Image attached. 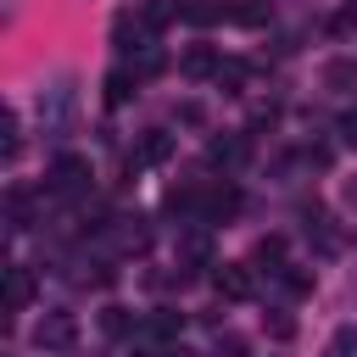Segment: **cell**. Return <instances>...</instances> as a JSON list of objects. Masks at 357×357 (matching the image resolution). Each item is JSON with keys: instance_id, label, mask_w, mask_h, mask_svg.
Listing matches in <instances>:
<instances>
[{"instance_id": "1", "label": "cell", "mask_w": 357, "mask_h": 357, "mask_svg": "<svg viewBox=\"0 0 357 357\" xmlns=\"http://www.w3.org/2000/svg\"><path fill=\"white\" fill-rule=\"evenodd\" d=\"M45 190H50V195H84V190H89V162L73 156V151L56 156L50 173H45Z\"/></svg>"}, {"instance_id": "2", "label": "cell", "mask_w": 357, "mask_h": 357, "mask_svg": "<svg viewBox=\"0 0 357 357\" xmlns=\"http://www.w3.org/2000/svg\"><path fill=\"white\" fill-rule=\"evenodd\" d=\"M67 117H73V84L56 78L50 89H39V123L45 134H67Z\"/></svg>"}, {"instance_id": "3", "label": "cell", "mask_w": 357, "mask_h": 357, "mask_svg": "<svg viewBox=\"0 0 357 357\" xmlns=\"http://www.w3.org/2000/svg\"><path fill=\"white\" fill-rule=\"evenodd\" d=\"M173 262H178V279H190L195 268H212V234H206V229H190V234H178V245H173Z\"/></svg>"}, {"instance_id": "4", "label": "cell", "mask_w": 357, "mask_h": 357, "mask_svg": "<svg viewBox=\"0 0 357 357\" xmlns=\"http://www.w3.org/2000/svg\"><path fill=\"white\" fill-rule=\"evenodd\" d=\"M73 340H78V318H73V312H45L39 329H33V346H39V351H61V346H73Z\"/></svg>"}, {"instance_id": "5", "label": "cell", "mask_w": 357, "mask_h": 357, "mask_svg": "<svg viewBox=\"0 0 357 357\" xmlns=\"http://www.w3.org/2000/svg\"><path fill=\"white\" fill-rule=\"evenodd\" d=\"M212 284H218L223 301H251V290H257V279H251L245 262H223V268L212 273Z\"/></svg>"}, {"instance_id": "6", "label": "cell", "mask_w": 357, "mask_h": 357, "mask_svg": "<svg viewBox=\"0 0 357 357\" xmlns=\"http://www.w3.org/2000/svg\"><path fill=\"white\" fill-rule=\"evenodd\" d=\"M234 212H240V190H234V184H218V190L201 195V223H223V218H234Z\"/></svg>"}, {"instance_id": "7", "label": "cell", "mask_w": 357, "mask_h": 357, "mask_svg": "<svg viewBox=\"0 0 357 357\" xmlns=\"http://www.w3.org/2000/svg\"><path fill=\"white\" fill-rule=\"evenodd\" d=\"M218 67H223V56H218L212 45H190V50H184V61H178V73H184V78H218Z\"/></svg>"}, {"instance_id": "8", "label": "cell", "mask_w": 357, "mask_h": 357, "mask_svg": "<svg viewBox=\"0 0 357 357\" xmlns=\"http://www.w3.org/2000/svg\"><path fill=\"white\" fill-rule=\"evenodd\" d=\"M28 301H33V273L6 268V312H28Z\"/></svg>"}, {"instance_id": "9", "label": "cell", "mask_w": 357, "mask_h": 357, "mask_svg": "<svg viewBox=\"0 0 357 357\" xmlns=\"http://www.w3.org/2000/svg\"><path fill=\"white\" fill-rule=\"evenodd\" d=\"M307 240H318V251H324V257L340 245V234L329 229V212H324V206H307Z\"/></svg>"}, {"instance_id": "10", "label": "cell", "mask_w": 357, "mask_h": 357, "mask_svg": "<svg viewBox=\"0 0 357 357\" xmlns=\"http://www.w3.org/2000/svg\"><path fill=\"white\" fill-rule=\"evenodd\" d=\"M173 17H184V6H178V0H145V6H139V22H145L151 33H162Z\"/></svg>"}, {"instance_id": "11", "label": "cell", "mask_w": 357, "mask_h": 357, "mask_svg": "<svg viewBox=\"0 0 357 357\" xmlns=\"http://www.w3.org/2000/svg\"><path fill=\"white\" fill-rule=\"evenodd\" d=\"M223 17H229V0H184V22H195V28H212Z\"/></svg>"}, {"instance_id": "12", "label": "cell", "mask_w": 357, "mask_h": 357, "mask_svg": "<svg viewBox=\"0 0 357 357\" xmlns=\"http://www.w3.org/2000/svg\"><path fill=\"white\" fill-rule=\"evenodd\" d=\"M229 17H234L240 28H262V22L273 17V6H268V0H229Z\"/></svg>"}, {"instance_id": "13", "label": "cell", "mask_w": 357, "mask_h": 357, "mask_svg": "<svg viewBox=\"0 0 357 357\" xmlns=\"http://www.w3.org/2000/svg\"><path fill=\"white\" fill-rule=\"evenodd\" d=\"M134 84H139V73H128V67H112V73H106V106H123V100L134 95Z\"/></svg>"}, {"instance_id": "14", "label": "cell", "mask_w": 357, "mask_h": 357, "mask_svg": "<svg viewBox=\"0 0 357 357\" xmlns=\"http://www.w3.org/2000/svg\"><path fill=\"white\" fill-rule=\"evenodd\" d=\"M206 156H212L218 167H240V162H245V139H234V134H229V139H212Z\"/></svg>"}, {"instance_id": "15", "label": "cell", "mask_w": 357, "mask_h": 357, "mask_svg": "<svg viewBox=\"0 0 357 357\" xmlns=\"http://www.w3.org/2000/svg\"><path fill=\"white\" fill-rule=\"evenodd\" d=\"M167 156H173V134H162V128H151L134 162H167Z\"/></svg>"}, {"instance_id": "16", "label": "cell", "mask_w": 357, "mask_h": 357, "mask_svg": "<svg viewBox=\"0 0 357 357\" xmlns=\"http://www.w3.org/2000/svg\"><path fill=\"white\" fill-rule=\"evenodd\" d=\"M257 262H262L268 273H279V268H284V234H262V240H257Z\"/></svg>"}, {"instance_id": "17", "label": "cell", "mask_w": 357, "mask_h": 357, "mask_svg": "<svg viewBox=\"0 0 357 357\" xmlns=\"http://www.w3.org/2000/svg\"><path fill=\"white\" fill-rule=\"evenodd\" d=\"M245 78H251V67H245V61H240V56H229V61H223V67H218V84H223V89H229V95H240V89H245Z\"/></svg>"}, {"instance_id": "18", "label": "cell", "mask_w": 357, "mask_h": 357, "mask_svg": "<svg viewBox=\"0 0 357 357\" xmlns=\"http://www.w3.org/2000/svg\"><path fill=\"white\" fill-rule=\"evenodd\" d=\"M324 357H357V329L340 324V329L329 335V351H324Z\"/></svg>"}, {"instance_id": "19", "label": "cell", "mask_w": 357, "mask_h": 357, "mask_svg": "<svg viewBox=\"0 0 357 357\" xmlns=\"http://www.w3.org/2000/svg\"><path fill=\"white\" fill-rule=\"evenodd\" d=\"M178 324H184V318H173V312H156V318L145 324V340H173V335H178Z\"/></svg>"}, {"instance_id": "20", "label": "cell", "mask_w": 357, "mask_h": 357, "mask_svg": "<svg viewBox=\"0 0 357 357\" xmlns=\"http://www.w3.org/2000/svg\"><path fill=\"white\" fill-rule=\"evenodd\" d=\"M0 134H6V162H17V156H22V128H17V112H6Z\"/></svg>"}, {"instance_id": "21", "label": "cell", "mask_w": 357, "mask_h": 357, "mask_svg": "<svg viewBox=\"0 0 357 357\" xmlns=\"http://www.w3.org/2000/svg\"><path fill=\"white\" fill-rule=\"evenodd\" d=\"M6 201H11V234H22V229H28V190L17 184V190H11Z\"/></svg>"}, {"instance_id": "22", "label": "cell", "mask_w": 357, "mask_h": 357, "mask_svg": "<svg viewBox=\"0 0 357 357\" xmlns=\"http://www.w3.org/2000/svg\"><path fill=\"white\" fill-rule=\"evenodd\" d=\"M279 273H284V290H290V296H307V290H312V273H307V268H279Z\"/></svg>"}, {"instance_id": "23", "label": "cell", "mask_w": 357, "mask_h": 357, "mask_svg": "<svg viewBox=\"0 0 357 357\" xmlns=\"http://www.w3.org/2000/svg\"><path fill=\"white\" fill-rule=\"evenodd\" d=\"M100 324H106V335H123V329H128V312H123V307H106Z\"/></svg>"}, {"instance_id": "24", "label": "cell", "mask_w": 357, "mask_h": 357, "mask_svg": "<svg viewBox=\"0 0 357 357\" xmlns=\"http://www.w3.org/2000/svg\"><path fill=\"white\" fill-rule=\"evenodd\" d=\"M340 139L357 151V106H351V112H340Z\"/></svg>"}, {"instance_id": "25", "label": "cell", "mask_w": 357, "mask_h": 357, "mask_svg": "<svg viewBox=\"0 0 357 357\" xmlns=\"http://www.w3.org/2000/svg\"><path fill=\"white\" fill-rule=\"evenodd\" d=\"M201 117H206V112H201V106H195V100H184V106H178V123H190V128H195V123H201Z\"/></svg>"}, {"instance_id": "26", "label": "cell", "mask_w": 357, "mask_h": 357, "mask_svg": "<svg viewBox=\"0 0 357 357\" xmlns=\"http://www.w3.org/2000/svg\"><path fill=\"white\" fill-rule=\"evenodd\" d=\"M351 28H357V6H346V11L335 17V33H351Z\"/></svg>"}, {"instance_id": "27", "label": "cell", "mask_w": 357, "mask_h": 357, "mask_svg": "<svg viewBox=\"0 0 357 357\" xmlns=\"http://www.w3.org/2000/svg\"><path fill=\"white\" fill-rule=\"evenodd\" d=\"M346 201H357V178H351V184H346Z\"/></svg>"}]
</instances>
